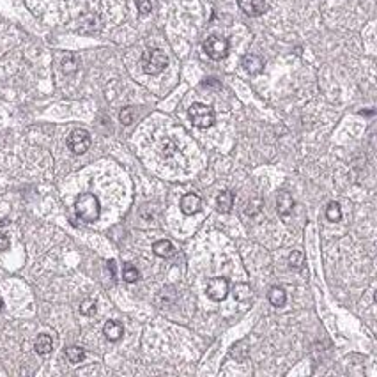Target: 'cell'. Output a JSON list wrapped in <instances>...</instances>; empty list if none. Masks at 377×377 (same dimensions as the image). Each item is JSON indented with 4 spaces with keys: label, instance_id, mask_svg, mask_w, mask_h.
<instances>
[{
    "label": "cell",
    "instance_id": "obj_1",
    "mask_svg": "<svg viewBox=\"0 0 377 377\" xmlns=\"http://www.w3.org/2000/svg\"><path fill=\"white\" fill-rule=\"evenodd\" d=\"M75 211L80 220L92 223L100 218V200L92 193H82L75 202Z\"/></svg>",
    "mask_w": 377,
    "mask_h": 377
},
{
    "label": "cell",
    "instance_id": "obj_2",
    "mask_svg": "<svg viewBox=\"0 0 377 377\" xmlns=\"http://www.w3.org/2000/svg\"><path fill=\"white\" fill-rule=\"evenodd\" d=\"M167 64H168L167 55H165L163 50H159V48L147 50L146 53L142 55V69H144L147 75H159L167 68Z\"/></svg>",
    "mask_w": 377,
    "mask_h": 377
},
{
    "label": "cell",
    "instance_id": "obj_3",
    "mask_svg": "<svg viewBox=\"0 0 377 377\" xmlns=\"http://www.w3.org/2000/svg\"><path fill=\"white\" fill-rule=\"evenodd\" d=\"M188 115H190L193 126H197L199 129H207L216 121L214 110L207 105H202V103H193L188 110Z\"/></svg>",
    "mask_w": 377,
    "mask_h": 377
},
{
    "label": "cell",
    "instance_id": "obj_4",
    "mask_svg": "<svg viewBox=\"0 0 377 377\" xmlns=\"http://www.w3.org/2000/svg\"><path fill=\"white\" fill-rule=\"evenodd\" d=\"M204 50H205V53H207L209 59L222 60L228 55L230 45H228V41L225 39V37L211 36V37H207V41L204 43Z\"/></svg>",
    "mask_w": 377,
    "mask_h": 377
},
{
    "label": "cell",
    "instance_id": "obj_5",
    "mask_svg": "<svg viewBox=\"0 0 377 377\" xmlns=\"http://www.w3.org/2000/svg\"><path fill=\"white\" fill-rule=\"evenodd\" d=\"M68 147L73 154H83V152H87L89 147H91V135H89V131L82 129V127L73 129L68 136Z\"/></svg>",
    "mask_w": 377,
    "mask_h": 377
},
{
    "label": "cell",
    "instance_id": "obj_6",
    "mask_svg": "<svg viewBox=\"0 0 377 377\" xmlns=\"http://www.w3.org/2000/svg\"><path fill=\"white\" fill-rule=\"evenodd\" d=\"M228 287L230 285H228L227 278L214 276V278H211L209 282H207V289H205V292H207V296H209L213 301H223L228 294Z\"/></svg>",
    "mask_w": 377,
    "mask_h": 377
},
{
    "label": "cell",
    "instance_id": "obj_7",
    "mask_svg": "<svg viewBox=\"0 0 377 377\" xmlns=\"http://www.w3.org/2000/svg\"><path fill=\"white\" fill-rule=\"evenodd\" d=\"M243 13L248 16H260L266 11V2L264 0H237Z\"/></svg>",
    "mask_w": 377,
    "mask_h": 377
},
{
    "label": "cell",
    "instance_id": "obj_8",
    "mask_svg": "<svg viewBox=\"0 0 377 377\" xmlns=\"http://www.w3.org/2000/svg\"><path fill=\"white\" fill-rule=\"evenodd\" d=\"M200 205H202V200H200L199 195H195V193H188V195H184L181 199V211L184 214H195L200 211Z\"/></svg>",
    "mask_w": 377,
    "mask_h": 377
},
{
    "label": "cell",
    "instance_id": "obj_9",
    "mask_svg": "<svg viewBox=\"0 0 377 377\" xmlns=\"http://www.w3.org/2000/svg\"><path fill=\"white\" fill-rule=\"evenodd\" d=\"M243 68L248 75H259L264 69V60L260 59L259 55H245L243 57Z\"/></svg>",
    "mask_w": 377,
    "mask_h": 377
},
{
    "label": "cell",
    "instance_id": "obj_10",
    "mask_svg": "<svg viewBox=\"0 0 377 377\" xmlns=\"http://www.w3.org/2000/svg\"><path fill=\"white\" fill-rule=\"evenodd\" d=\"M292 207H294V200H292V197L289 195L287 191L280 193V195H278V199H276L278 214H280V216H283V218H287V216L292 213Z\"/></svg>",
    "mask_w": 377,
    "mask_h": 377
},
{
    "label": "cell",
    "instance_id": "obj_11",
    "mask_svg": "<svg viewBox=\"0 0 377 377\" xmlns=\"http://www.w3.org/2000/svg\"><path fill=\"white\" fill-rule=\"evenodd\" d=\"M103 333L110 342H117L121 336L124 335V327L119 321H108L103 327Z\"/></svg>",
    "mask_w": 377,
    "mask_h": 377
},
{
    "label": "cell",
    "instance_id": "obj_12",
    "mask_svg": "<svg viewBox=\"0 0 377 377\" xmlns=\"http://www.w3.org/2000/svg\"><path fill=\"white\" fill-rule=\"evenodd\" d=\"M34 349H36L37 354H41V356L50 354L51 349H53V340H51V336L50 335H39L36 338Z\"/></svg>",
    "mask_w": 377,
    "mask_h": 377
},
{
    "label": "cell",
    "instance_id": "obj_13",
    "mask_svg": "<svg viewBox=\"0 0 377 377\" xmlns=\"http://www.w3.org/2000/svg\"><path fill=\"white\" fill-rule=\"evenodd\" d=\"M232 205H234V193L232 191H222L216 199V207L220 213H230Z\"/></svg>",
    "mask_w": 377,
    "mask_h": 377
},
{
    "label": "cell",
    "instance_id": "obj_14",
    "mask_svg": "<svg viewBox=\"0 0 377 377\" xmlns=\"http://www.w3.org/2000/svg\"><path fill=\"white\" fill-rule=\"evenodd\" d=\"M152 250H154V253L158 255V257H161V259H168V257H172L174 253V245L168 239H159V241H156L154 245H152Z\"/></svg>",
    "mask_w": 377,
    "mask_h": 377
},
{
    "label": "cell",
    "instance_id": "obj_15",
    "mask_svg": "<svg viewBox=\"0 0 377 377\" xmlns=\"http://www.w3.org/2000/svg\"><path fill=\"white\" fill-rule=\"evenodd\" d=\"M269 301H271L273 306H276V308H282L283 304L287 303L285 291H283L282 287H273L271 291H269Z\"/></svg>",
    "mask_w": 377,
    "mask_h": 377
},
{
    "label": "cell",
    "instance_id": "obj_16",
    "mask_svg": "<svg viewBox=\"0 0 377 377\" xmlns=\"http://www.w3.org/2000/svg\"><path fill=\"white\" fill-rule=\"evenodd\" d=\"M66 358L69 359V363L76 365V363H80V361H83V358H85V351L78 346H71L66 349Z\"/></svg>",
    "mask_w": 377,
    "mask_h": 377
},
{
    "label": "cell",
    "instance_id": "obj_17",
    "mask_svg": "<svg viewBox=\"0 0 377 377\" xmlns=\"http://www.w3.org/2000/svg\"><path fill=\"white\" fill-rule=\"evenodd\" d=\"M78 69V60L75 55H66L62 59V71L66 75H73Z\"/></svg>",
    "mask_w": 377,
    "mask_h": 377
},
{
    "label": "cell",
    "instance_id": "obj_18",
    "mask_svg": "<svg viewBox=\"0 0 377 377\" xmlns=\"http://www.w3.org/2000/svg\"><path fill=\"white\" fill-rule=\"evenodd\" d=\"M234 296H236V300L237 301H246V300H250V296H251V289L250 285H246V283H239V285L234 287Z\"/></svg>",
    "mask_w": 377,
    "mask_h": 377
},
{
    "label": "cell",
    "instance_id": "obj_19",
    "mask_svg": "<svg viewBox=\"0 0 377 377\" xmlns=\"http://www.w3.org/2000/svg\"><path fill=\"white\" fill-rule=\"evenodd\" d=\"M123 278H124V282L127 283H133L136 282L138 278H140V273H138V269L135 268V266H131V264H126L123 269Z\"/></svg>",
    "mask_w": 377,
    "mask_h": 377
},
{
    "label": "cell",
    "instance_id": "obj_20",
    "mask_svg": "<svg viewBox=\"0 0 377 377\" xmlns=\"http://www.w3.org/2000/svg\"><path fill=\"white\" fill-rule=\"evenodd\" d=\"M326 216L329 222H340V218H342L340 205L336 204V202H331V204L326 207Z\"/></svg>",
    "mask_w": 377,
    "mask_h": 377
},
{
    "label": "cell",
    "instance_id": "obj_21",
    "mask_svg": "<svg viewBox=\"0 0 377 377\" xmlns=\"http://www.w3.org/2000/svg\"><path fill=\"white\" fill-rule=\"evenodd\" d=\"M119 119H121V123H123L124 126H129V124L133 123V119H135V112H133L131 106H126V108L121 110Z\"/></svg>",
    "mask_w": 377,
    "mask_h": 377
},
{
    "label": "cell",
    "instance_id": "obj_22",
    "mask_svg": "<svg viewBox=\"0 0 377 377\" xmlns=\"http://www.w3.org/2000/svg\"><path fill=\"white\" fill-rule=\"evenodd\" d=\"M80 312H82V315H87V317L94 315L96 314V301L94 300H85L82 304H80Z\"/></svg>",
    "mask_w": 377,
    "mask_h": 377
},
{
    "label": "cell",
    "instance_id": "obj_23",
    "mask_svg": "<svg viewBox=\"0 0 377 377\" xmlns=\"http://www.w3.org/2000/svg\"><path fill=\"white\" fill-rule=\"evenodd\" d=\"M289 262H291L292 268L301 269V268H303V264H304V257H303V253H301V251H292L291 257H289Z\"/></svg>",
    "mask_w": 377,
    "mask_h": 377
},
{
    "label": "cell",
    "instance_id": "obj_24",
    "mask_svg": "<svg viewBox=\"0 0 377 377\" xmlns=\"http://www.w3.org/2000/svg\"><path fill=\"white\" fill-rule=\"evenodd\" d=\"M136 9L140 14H149L152 11V5H151V0H135Z\"/></svg>",
    "mask_w": 377,
    "mask_h": 377
},
{
    "label": "cell",
    "instance_id": "obj_25",
    "mask_svg": "<svg viewBox=\"0 0 377 377\" xmlns=\"http://www.w3.org/2000/svg\"><path fill=\"white\" fill-rule=\"evenodd\" d=\"M9 248V237L4 232H0V250H7Z\"/></svg>",
    "mask_w": 377,
    "mask_h": 377
},
{
    "label": "cell",
    "instance_id": "obj_26",
    "mask_svg": "<svg viewBox=\"0 0 377 377\" xmlns=\"http://www.w3.org/2000/svg\"><path fill=\"white\" fill-rule=\"evenodd\" d=\"M2 306H4V301L0 300V312H2Z\"/></svg>",
    "mask_w": 377,
    "mask_h": 377
}]
</instances>
